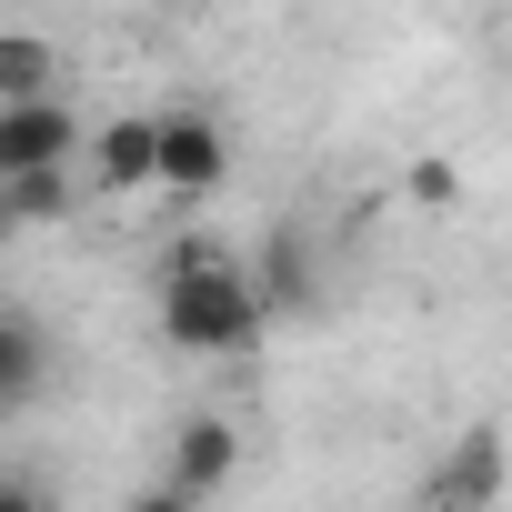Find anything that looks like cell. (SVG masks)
<instances>
[{
	"mask_svg": "<svg viewBox=\"0 0 512 512\" xmlns=\"http://www.w3.org/2000/svg\"><path fill=\"white\" fill-rule=\"evenodd\" d=\"M262 332H272V312H262V292H251V272L211 231H181L171 262H161V342L191 352V362H231Z\"/></svg>",
	"mask_w": 512,
	"mask_h": 512,
	"instance_id": "obj_1",
	"label": "cell"
},
{
	"mask_svg": "<svg viewBox=\"0 0 512 512\" xmlns=\"http://www.w3.org/2000/svg\"><path fill=\"white\" fill-rule=\"evenodd\" d=\"M502 482H512V452H502L492 422H472V432H452L442 462L422 472V512H492Z\"/></svg>",
	"mask_w": 512,
	"mask_h": 512,
	"instance_id": "obj_2",
	"label": "cell"
},
{
	"mask_svg": "<svg viewBox=\"0 0 512 512\" xmlns=\"http://www.w3.org/2000/svg\"><path fill=\"white\" fill-rule=\"evenodd\" d=\"M91 131H81V111L61 101V91H41V101H0V171H51V161H71Z\"/></svg>",
	"mask_w": 512,
	"mask_h": 512,
	"instance_id": "obj_3",
	"label": "cell"
},
{
	"mask_svg": "<svg viewBox=\"0 0 512 512\" xmlns=\"http://www.w3.org/2000/svg\"><path fill=\"white\" fill-rule=\"evenodd\" d=\"M221 171H231L221 121H211V111H171V121H161V191L211 201V191H221Z\"/></svg>",
	"mask_w": 512,
	"mask_h": 512,
	"instance_id": "obj_4",
	"label": "cell"
},
{
	"mask_svg": "<svg viewBox=\"0 0 512 512\" xmlns=\"http://www.w3.org/2000/svg\"><path fill=\"white\" fill-rule=\"evenodd\" d=\"M231 462H241V432H231L221 412H191V422L171 432V452H161V472H171L181 492H201V502L231 482Z\"/></svg>",
	"mask_w": 512,
	"mask_h": 512,
	"instance_id": "obj_5",
	"label": "cell"
},
{
	"mask_svg": "<svg viewBox=\"0 0 512 512\" xmlns=\"http://www.w3.org/2000/svg\"><path fill=\"white\" fill-rule=\"evenodd\" d=\"M91 171H101V191H141V181H161V121H141V111L101 121V131H91Z\"/></svg>",
	"mask_w": 512,
	"mask_h": 512,
	"instance_id": "obj_6",
	"label": "cell"
},
{
	"mask_svg": "<svg viewBox=\"0 0 512 512\" xmlns=\"http://www.w3.org/2000/svg\"><path fill=\"white\" fill-rule=\"evenodd\" d=\"M251 292H262L272 322H292V312L322 302V272H312V251H302L292 231H272V251H262V272H251Z\"/></svg>",
	"mask_w": 512,
	"mask_h": 512,
	"instance_id": "obj_7",
	"label": "cell"
},
{
	"mask_svg": "<svg viewBox=\"0 0 512 512\" xmlns=\"http://www.w3.org/2000/svg\"><path fill=\"white\" fill-rule=\"evenodd\" d=\"M71 161L51 171H0V231H41V221H71Z\"/></svg>",
	"mask_w": 512,
	"mask_h": 512,
	"instance_id": "obj_8",
	"label": "cell"
},
{
	"mask_svg": "<svg viewBox=\"0 0 512 512\" xmlns=\"http://www.w3.org/2000/svg\"><path fill=\"white\" fill-rule=\"evenodd\" d=\"M61 91V51L41 31H0V101H41Z\"/></svg>",
	"mask_w": 512,
	"mask_h": 512,
	"instance_id": "obj_9",
	"label": "cell"
},
{
	"mask_svg": "<svg viewBox=\"0 0 512 512\" xmlns=\"http://www.w3.org/2000/svg\"><path fill=\"white\" fill-rule=\"evenodd\" d=\"M41 362H51V352H41V332H31L21 312H0V422H11V412L41 392Z\"/></svg>",
	"mask_w": 512,
	"mask_h": 512,
	"instance_id": "obj_10",
	"label": "cell"
},
{
	"mask_svg": "<svg viewBox=\"0 0 512 512\" xmlns=\"http://www.w3.org/2000/svg\"><path fill=\"white\" fill-rule=\"evenodd\" d=\"M412 201H422V211H452V201H462V171H452V161H412Z\"/></svg>",
	"mask_w": 512,
	"mask_h": 512,
	"instance_id": "obj_11",
	"label": "cell"
},
{
	"mask_svg": "<svg viewBox=\"0 0 512 512\" xmlns=\"http://www.w3.org/2000/svg\"><path fill=\"white\" fill-rule=\"evenodd\" d=\"M121 512H201V492H181V482L161 472V482H141V492H131Z\"/></svg>",
	"mask_w": 512,
	"mask_h": 512,
	"instance_id": "obj_12",
	"label": "cell"
},
{
	"mask_svg": "<svg viewBox=\"0 0 512 512\" xmlns=\"http://www.w3.org/2000/svg\"><path fill=\"white\" fill-rule=\"evenodd\" d=\"M0 512H41V492H31V482H11V472H0Z\"/></svg>",
	"mask_w": 512,
	"mask_h": 512,
	"instance_id": "obj_13",
	"label": "cell"
}]
</instances>
